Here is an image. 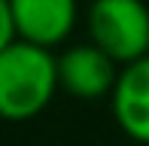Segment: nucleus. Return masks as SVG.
<instances>
[{
	"label": "nucleus",
	"instance_id": "f257e3e1",
	"mask_svg": "<svg viewBox=\"0 0 149 146\" xmlns=\"http://www.w3.org/2000/svg\"><path fill=\"white\" fill-rule=\"evenodd\" d=\"M58 88V55L52 49L24 40L0 49V116L6 122L37 119L55 101Z\"/></svg>",
	"mask_w": 149,
	"mask_h": 146
},
{
	"label": "nucleus",
	"instance_id": "f03ea898",
	"mask_svg": "<svg viewBox=\"0 0 149 146\" xmlns=\"http://www.w3.org/2000/svg\"><path fill=\"white\" fill-rule=\"evenodd\" d=\"M88 43L119 67L149 58V6L143 0H91L85 12Z\"/></svg>",
	"mask_w": 149,
	"mask_h": 146
},
{
	"label": "nucleus",
	"instance_id": "7ed1b4c3",
	"mask_svg": "<svg viewBox=\"0 0 149 146\" xmlns=\"http://www.w3.org/2000/svg\"><path fill=\"white\" fill-rule=\"evenodd\" d=\"M119 73H122V67L94 43H73L58 55L61 91H67L76 101L113 97Z\"/></svg>",
	"mask_w": 149,
	"mask_h": 146
},
{
	"label": "nucleus",
	"instance_id": "20e7f679",
	"mask_svg": "<svg viewBox=\"0 0 149 146\" xmlns=\"http://www.w3.org/2000/svg\"><path fill=\"white\" fill-rule=\"evenodd\" d=\"M12 9L24 43L55 49L73 37L79 24V0H3Z\"/></svg>",
	"mask_w": 149,
	"mask_h": 146
},
{
	"label": "nucleus",
	"instance_id": "39448f33",
	"mask_svg": "<svg viewBox=\"0 0 149 146\" xmlns=\"http://www.w3.org/2000/svg\"><path fill=\"white\" fill-rule=\"evenodd\" d=\"M113 119L134 143L149 146V58L122 67L110 97Z\"/></svg>",
	"mask_w": 149,
	"mask_h": 146
}]
</instances>
